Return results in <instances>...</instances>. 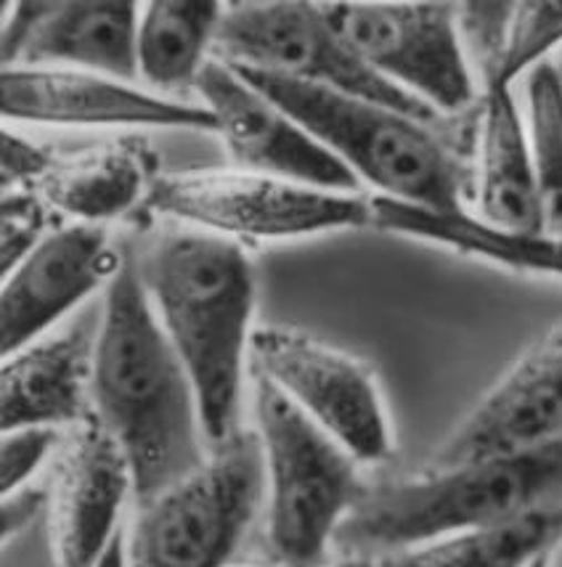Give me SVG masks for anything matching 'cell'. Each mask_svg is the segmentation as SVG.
I'll return each mask as SVG.
<instances>
[{"label":"cell","instance_id":"11","mask_svg":"<svg viewBox=\"0 0 562 567\" xmlns=\"http://www.w3.org/2000/svg\"><path fill=\"white\" fill-rule=\"evenodd\" d=\"M194 91L239 171L358 194L361 181L232 64L210 59Z\"/></svg>","mask_w":562,"mask_h":567},{"label":"cell","instance_id":"10","mask_svg":"<svg viewBox=\"0 0 562 567\" xmlns=\"http://www.w3.org/2000/svg\"><path fill=\"white\" fill-rule=\"evenodd\" d=\"M249 363L358 462L390 458V420L367 363L289 327H255Z\"/></svg>","mask_w":562,"mask_h":567},{"label":"cell","instance_id":"3","mask_svg":"<svg viewBox=\"0 0 562 567\" xmlns=\"http://www.w3.org/2000/svg\"><path fill=\"white\" fill-rule=\"evenodd\" d=\"M562 504V443L428 467L367 485L335 536L348 559L377 557L449 533Z\"/></svg>","mask_w":562,"mask_h":567},{"label":"cell","instance_id":"9","mask_svg":"<svg viewBox=\"0 0 562 567\" xmlns=\"http://www.w3.org/2000/svg\"><path fill=\"white\" fill-rule=\"evenodd\" d=\"M358 56L401 91L443 114L478 104V78L457 27V3H321Z\"/></svg>","mask_w":562,"mask_h":567},{"label":"cell","instance_id":"21","mask_svg":"<svg viewBox=\"0 0 562 567\" xmlns=\"http://www.w3.org/2000/svg\"><path fill=\"white\" fill-rule=\"evenodd\" d=\"M462 45L483 87H512L562 45V3H457Z\"/></svg>","mask_w":562,"mask_h":567},{"label":"cell","instance_id":"30","mask_svg":"<svg viewBox=\"0 0 562 567\" xmlns=\"http://www.w3.org/2000/svg\"><path fill=\"white\" fill-rule=\"evenodd\" d=\"M550 559H552V555H544V557L533 559V563L528 565V567H550Z\"/></svg>","mask_w":562,"mask_h":567},{"label":"cell","instance_id":"1","mask_svg":"<svg viewBox=\"0 0 562 567\" xmlns=\"http://www.w3.org/2000/svg\"><path fill=\"white\" fill-rule=\"evenodd\" d=\"M91 409L131 464L135 504L171 488L210 454L192 377L131 260L104 289Z\"/></svg>","mask_w":562,"mask_h":567},{"label":"cell","instance_id":"27","mask_svg":"<svg viewBox=\"0 0 562 567\" xmlns=\"http://www.w3.org/2000/svg\"><path fill=\"white\" fill-rule=\"evenodd\" d=\"M57 154L43 144H35L22 133L3 131V159H0V175H3V192H22V188H38L45 175L51 173Z\"/></svg>","mask_w":562,"mask_h":567},{"label":"cell","instance_id":"12","mask_svg":"<svg viewBox=\"0 0 562 567\" xmlns=\"http://www.w3.org/2000/svg\"><path fill=\"white\" fill-rule=\"evenodd\" d=\"M562 443V321L518 355L459 427L440 443L428 467L523 454Z\"/></svg>","mask_w":562,"mask_h":567},{"label":"cell","instance_id":"2","mask_svg":"<svg viewBox=\"0 0 562 567\" xmlns=\"http://www.w3.org/2000/svg\"><path fill=\"white\" fill-rule=\"evenodd\" d=\"M154 313L192 377L210 449L242 430V390L253 346L255 268L247 247L200 228H173L141 260Z\"/></svg>","mask_w":562,"mask_h":567},{"label":"cell","instance_id":"16","mask_svg":"<svg viewBox=\"0 0 562 567\" xmlns=\"http://www.w3.org/2000/svg\"><path fill=\"white\" fill-rule=\"evenodd\" d=\"M139 3H13L0 53L9 66H57L139 80Z\"/></svg>","mask_w":562,"mask_h":567},{"label":"cell","instance_id":"6","mask_svg":"<svg viewBox=\"0 0 562 567\" xmlns=\"http://www.w3.org/2000/svg\"><path fill=\"white\" fill-rule=\"evenodd\" d=\"M266 504V462L255 430L210 449L200 467L135 504L125 567H226Z\"/></svg>","mask_w":562,"mask_h":567},{"label":"cell","instance_id":"17","mask_svg":"<svg viewBox=\"0 0 562 567\" xmlns=\"http://www.w3.org/2000/svg\"><path fill=\"white\" fill-rule=\"evenodd\" d=\"M93 342L83 327L40 337L0 367V430L74 427L91 414Z\"/></svg>","mask_w":562,"mask_h":567},{"label":"cell","instance_id":"28","mask_svg":"<svg viewBox=\"0 0 562 567\" xmlns=\"http://www.w3.org/2000/svg\"><path fill=\"white\" fill-rule=\"evenodd\" d=\"M49 504V491L35 488V485H22V488L3 494V506H0V533H3V544H9V538L19 536V533L30 528L32 519L38 517V512Z\"/></svg>","mask_w":562,"mask_h":567},{"label":"cell","instance_id":"4","mask_svg":"<svg viewBox=\"0 0 562 567\" xmlns=\"http://www.w3.org/2000/svg\"><path fill=\"white\" fill-rule=\"evenodd\" d=\"M239 72L361 184L375 186L377 197L438 213L470 210L472 167L446 144L432 123L279 74Z\"/></svg>","mask_w":562,"mask_h":567},{"label":"cell","instance_id":"26","mask_svg":"<svg viewBox=\"0 0 562 567\" xmlns=\"http://www.w3.org/2000/svg\"><path fill=\"white\" fill-rule=\"evenodd\" d=\"M62 430L53 427H22L3 432L0 441V491H11L30 485L32 475L43 467L45 458L62 441Z\"/></svg>","mask_w":562,"mask_h":567},{"label":"cell","instance_id":"23","mask_svg":"<svg viewBox=\"0 0 562 567\" xmlns=\"http://www.w3.org/2000/svg\"><path fill=\"white\" fill-rule=\"evenodd\" d=\"M223 3H146L139 19V78L162 93L188 91L210 62Z\"/></svg>","mask_w":562,"mask_h":567},{"label":"cell","instance_id":"25","mask_svg":"<svg viewBox=\"0 0 562 567\" xmlns=\"http://www.w3.org/2000/svg\"><path fill=\"white\" fill-rule=\"evenodd\" d=\"M49 210L35 188L3 192L0 205V268L9 276L49 236Z\"/></svg>","mask_w":562,"mask_h":567},{"label":"cell","instance_id":"8","mask_svg":"<svg viewBox=\"0 0 562 567\" xmlns=\"http://www.w3.org/2000/svg\"><path fill=\"white\" fill-rule=\"evenodd\" d=\"M215 59L239 70L268 72L327 91L390 106L422 123L438 125L440 114L388 83L345 43L329 24L321 3L306 0H245L223 3L215 32Z\"/></svg>","mask_w":562,"mask_h":567},{"label":"cell","instance_id":"20","mask_svg":"<svg viewBox=\"0 0 562 567\" xmlns=\"http://www.w3.org/2000/svg\"><path fill=\"white\" fill-rule=\"evenodd\" d=\"M154 157L141 141H110L72 157H57L35 192L74 223L104 226L144 207L154 184Z\"/></svg>","mask_w":562,"mask_h":567},{"label":"cell","instance_id":"14","mask_svg":"<svg viewBox=\"0 0 562 567\" xmlns=\"http://www.w3.org/2000/svg\"><path fill=\"white\" fill-rule=\"evenodd\" d=\"M133 496V472L96 414L67 430L49 491L51 555L57 567H96Z\"/></svg>","mask_w":562,"mask_h":567},{"label":"cell","instance_id":"19","mask_svg":"<svg viewBox=\"0 0 562 567\" xmlns=\"http://www.w3.org/2000/svg\"><path fill=\"white\" fill-rule=\"evenodd\" d=\"M371 228L428 241L464 258H476L514 274L562 279V234L546 228L537 231H510L476 218L470 210L438 213L428 207L371 194Z\"/></svg>","mask_w":562,"mask_h":567},{"label":"cell","instance_id":"15","mask_svg":"<svg viewBox=\"0 0 562 567\" xmlns=\"http://www.w3.org/2000/svg\"><path fill=\"white\" fill-rule=\"evenodd\" d=\"M0 112L11 123L40 125H154L215 133L205 104H188L154 91L57 66H9L0 74Z\"/></svg>","mask_w":562,"mask_h":567},{"label":"cell","instance_id":"22","mask_svg":"<svg viewBox=\"0 0 562 567\" xmlns=\"http://www.w3.org/2000/svg\"><path fill=\"white\" fill-rule=\"evenodd\" d=\"M560 538L562 504H554L388 555L348 559L343 567H528L533 559L552 555Z\"/></svg>","mask_w":562,"mask_h":567},{"label":"cell","instance_id":"18","mask_svg":"<svg viewBox=\"0 0 562 567\" xmlns=\"http://www.w3.org/2000/svg\"><path fill=\"white\" fill-rule=\"evenodd\" d=\"M470 213L489 226L537 231L541 207L528 131L512 87H483L476 104Z\"/></svg>","mask_w":562,"mask_h":567},{"label":"cell","instance_id":"5","mask_svg":"<svg viewBox=\"0 0 562 567\" xmlns=\"http://www.w3.org/2000/svg\"><path fill=\"white\" fill-rule=\"evenodd\" d=\"M253 414L266 462V549L276 567H327L335 536L367 491L364 464L253 371Z\"/></svg>","mask_w":562,"mask_h":567},{"label":"cell","instance_id":"13","mask_svg":"<svg viewBox=\"0 0 562 567\" xmlns=\"http://www.w3.org/2000/svg\"><path fill=\"white\" fill-rule=\"evenodd\" d=\"M125 258L106 226H72L49 231L0 287V350L3 358L49 334L70 310L106 289Z\"/></svg>","mask_w":562,"mask_h":567},{"label":"cell","instance_id":"7","mask_svg":"<svg viewBox=\"0 0 562 567\" xmlns=\"http://www.w3.org/2000/svg\"><path fill=\"white\" fill-rule=\"evenodd\" d=\"M144 210L239 245L371 228L367 194L327 192L247 171L157 175Z\"/></svg>","mask_w":562,"mask_h":567},{"label":"cell","instance_id":"29","mask_svg":"<svg viewBox=\"0 0 562 567\" xmlns=\"http://www.w3.org/2000/svg\"><path fill=\"white\" fill-rule=\"evenodd\" d=\"M96 567H125V533H120L117 538H114L110 549H106V555L99 559Z\"/></svg>","mask_w":562,"mask_h":567},{"label":"cell","instance_id":"24","mask_svg":"<svg viewBox=\"0 0 562 567\" xmlns=\"http://www.w3.org/2000/svg\"><path fill=\"white\" fill-rule=\"evenodd\" d=\"M525 96L541 226L562 234V72L550 59L528 72Z\"/></svg>","mask_w":562,"mask_h":567}]
</instances>
